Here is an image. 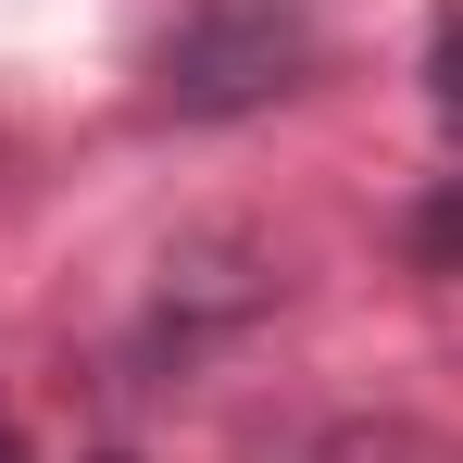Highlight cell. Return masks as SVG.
I'll return each instance as SVG.
<instances>
[{"label":"cell","mask_w":463,"mask_h":463,"mask_svg":"<svg viewBox=\"0 0 463 463\" xmlns=\"http://www.w3.org/2000/svg\"><path fill=\"white\" fill-rule=\"evenodd\" d=\"M313 63V13L301 0H201L175 38L151 51V88L175 113H250V100H276V88H301Z\"/></svg>","instance_id":"obj_1"},{"label":"cell","mask_w":463,"mask_h":463,"mask_svg":"<svg viewBox=\"0 0 463 463\" xmlns=\"http://www.w3.org/2000/svg\"><path fill=\"white\" fill-rule=\"evenodd\" d=\"M301 463H463V439L413 426V413H351V426H326Z\"/></svg>","instance_id":"obj_2"},{"label":"cell","mask_w":463,"mask_h":463,"mask_svg":"<svg viewBox=\"0 0 463 463\" xmlns=\"http://www.w3.org/2000/svg\"><path fill=\"white\" fill-rule=\"evenodd\" d=\"M413 263H426V276H463V175H439V188L413 201Z\"/></svg>","instance_id":"obj_3"},{"label":"cell","mask_w":463,"mask_h":463,"mask_svg":"<svg viewBox=\"0 0 463 463\" xmlns=\"http://www.w3.org/2000/svg\"><path fill=\"white\" fill-rule=\"evenodd\" d=\"M426 100H439V126L463 138V0L426 25Z\"/></svg>","instance_id":"obj_4"},{"label":"cell","mask_w":463,"mask_h":463,"mask_svg":"<svg viewBox=\"0 0 463 463\" xmlns=\"http://www.w3.org/2000/svg\"><path fill=\"white\" fill-rule=\"evenodd\" d=\"M0 463H25V451H13V439H0Z\"/></svg>","instance_id":"obj_5"}]
</instances>
